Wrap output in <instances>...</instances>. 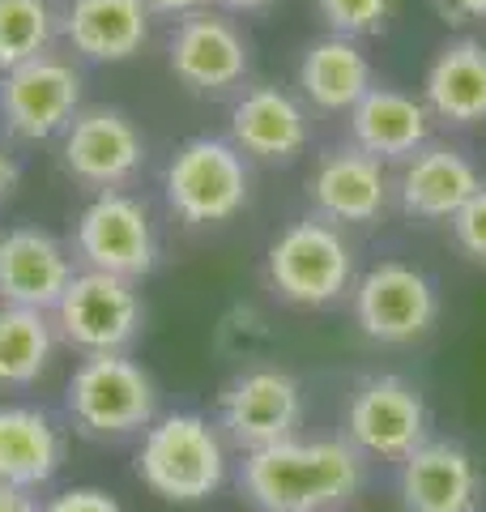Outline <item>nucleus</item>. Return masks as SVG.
Wrapping results in <instances>:
<instances>
[{"label": "nucleus", "mask_w": 486, "mask_h": 512, "mask_svg": "<svg viewBox=\"0 0 486 512\" xmlns=\"http://www.w3.org/2000/svg\"><path fill=\"white\" fill-rule=\"evenodd\" d=\"M363 453L350 440H282L239 461V495L256 512H346L363 491Z\"/></svg>", "instance_id": "1"}, {"label": "nucleus", "mask_w": 486, "mask_h": 512, "mask_svg": "<svg viewBox=\"0 0 486 512\" xmlns=\"http://www.w3.org/2000/svg\"><path fill=\"white\" fill-rule=\"evenodd\" d=\"M226 440L197 410H171L145 427L137 474L167 504H205L226 487Z\"/></svg>", "instance_id": "2"}, {"label": "nucleus", "mask_w": 486, "mask_h": 512, "mask_svg": "<svg viewBox=\"0 0 486 512\" xmlns=\"http://www.w3.org/2000/svg\"><path fill=\"white\" fill-rule=\"evenodd\" d=\"M64 410L90 440L145 436L158 419V384L128 355H86L69 376Z\"/></svg>", "instance_id": "3"}, {"label": "nucleus", "mask_w": 486, "mask_h": 512, "mask_svg": "<svg viewBox=\"0 0 486 512\" xmlns=\"http://www.w3.org/2000/svg\"><path fill=\"white\" fill-rule=\"evenodd\" d=\"M145 329V303L128 278L99 269L73 274L69 291L56 303V338L77 346L81 355H128Z\"/></svg>", "instance_id": "4"}, {"label": "nucleus", "mask_w": 486, "mask_h": 512, "mask_svg": "<svg viewBox=\"0 0 486 512\" xmlns=\"http://www.w3.org/2000/svg\"><path fill=\"white\" fill-rule=\"evenodd\" d=\"M248 163L222 137H192L167 163V201L192 227H214L248 205Z\"/></svg>", "instance_id": "5"}, {"label": "nucleus", "mask_w": 486, "mask_h": 512, "mask_svg": "<svg viewBox=\"0 0 486 512\" xmlns=\"http://www.w3.org/2000/svg\"><path fill=\"white\" fill-rule=\"evenodd\" d=\"M354 278V256L329 222L303 218L269 244V282L286 303L324 308L342 299Z\"/></svg>", "instance_id": "6"}, {"label": "nucleus", "mask_w": 486, "mask_h": 512, "mask_svg": "<svg viewBox=\"0 0 486 512\" xmlns=\"http://www.w3.org/2000/svg\"><path fill=\"white\" fill-rule=\"evenodd\" d=\"M346 440L363 457L405 461L418 444L431 440V410L423 393L388 372L359 380L346 402Z\"/></svg>", "instance_id": "7"}, {"label": "nucleus", "mask_w": 486, "mask_h": 512, "mask_svg": "<svg viewBox=\"0 0 486 512\" xmlns=\"http://www.w3.org/2000/svg\"><path fill=\"white\" fill-rule=\"evenodd\" d=\"M218 431L243 453L295 440L303 427V389L278 367H248L218 393Z\"/></svg>", "instance_id": "8"}, {"label": "nucleus", "mask_w": 486, "mask_h": 512, "mask_svg": "<svg viewBox=\"0 0 486 512\" xmlns=\"http://www.w3.org/2000/svg\"><path fill=\"white\" fill-rule=\"evenodd\" d=\"M77 256L86 269L137 282L158 265V231L150 210L128 192H99L77 218Z\"/></svg>", "instance_id": "9"}, {"label": "nucleus", "mask_w": 486, "mask_h": 512, "mask_svg": "<svg viewBox=\"0 0 486 512\" xmlns=\"http://www.w3.org/2000/svg\"><path fill=\"white\" fill-rule=\"evenodd\" d=\"M435 316H440V295L435 282L414 265L380 261L367 269L354 286V320L371 342L401 346L431 333Z\"/></svg>", "instance_id": "10"}, {"label": "nucleus", "mask_w": 486, "mask_h": 512, "mask_svg": "<svg viewBox=\"0 0 486 512\" xmlns=\"http://www.w3.org/2000/svg\"><path fill=\"white\" fill-rule=\"evenodd\" d=\"M81 111V77L69 60L39 56L0 73V124L22 141L64 133Z\"/></svg>", "instance_id": "11"}, {"label": "nucleus", "mask_w": 486, "mask_h": 512, "mask_svg": "<svg viewBox=\"0 0 486 512\" xmlns=\"http://www.w3.org/2000/svg\"><path fill=\"white\" fill-rule=\"evenodd\" d=\"M60 163L73 180L116 192L128 184L145 163V137L137 133V124L116 107H86L77 111L73 124L64 128L60 141Z\"/></svg>", "instance_id": "12"}, {"label": "nucleus", "mask_w": 486, "mask_h": 512, "mask_svg": "<svg viewBox=\"0 0 486 512\" xmlns=\"http://www.w3.org/2000/svg\"><path fill=\"white\" fill-rule=\"evenodd\" d=\"M486 478L457 440H427L401 461L397 495L405 512H478Z\"/></svg>", "instance_id": "13"}, {"label": "nucleus", "mask_w": 486, "mask_h": 512, "mask_svg": "<svg viewBox=\"0 0 486 512\" xmlns=\"http://www.w3.org/2000/svg\"><path fill=\"white\" fill-rule=\"evenodd\" d=\"M73 282V256L52 231L13 227L0 235V303L30 312H56Z\"/></svg>", "instance_id": "14"}, {"label": "nucleus", "mask_w": 486, "mask_h": 512, "mask_svg": "<svg viewBox=\"0 0 486 512\" xmlns=\"http://www.w3.org/2000/svg\"><path fill=\"white\" fill-rule=\"evenodd\" d=\"M69 440L43 406L0 402V487L35 495L64 470Z\"/></svg>", "instance_id": "15"}, {"label": "nucleus", "mask_w": 486, "mask_h": 512, "mask_svg": "<svg viewBox=\"0 0 486 512\" xmlns=\"http://www.w3.org/2000/svg\"><path fill=\"white\" fill-rule=\"evenodd\" d=\"M167 60H171V73L188 90L218 94L243 82V73H248V43H243V35L226 18L192 13V18L175 26Z\"/></svg>", "instance_id": "16"}, {"label": "nucleus", "mask_w": 486, "mask_h": 512, "mask_svg": "<svg viewBox=\"0 0 486 512\" xmlns=\"http://www.w3.org/2000/svg\"><path fill=\"white\" fill-rule=\"evenodd\" d=\"M427 128H431L427 103H418L393 86H371L350 107L354 150L371 154L376 163H384V158H414L427 146Z\"/></svg>", "instance_id": "17"}, {"label": "nucleus", "mask_w": 486, "mask_h": 512, "mask_svg": "<svg viewBox=\"0 0 486 512\" xmlns=\"http://www.w3.org/2000/svg\"><path fill=\"white\" fill-rule=\"evenodd\" d=\"M478 171L474 163L452 150V146H427L418 150L414 158H405V171L397 180V197H401V210L414 214V218H427V222H452V214L474 197L478 188Z\"/></svg>", "instance_id": "18"}, {"label": "nucleus", "mask_w": 486, "mask_h": 512, "mask_svg": "<svg viewBox=\"0 0 486 512\" xmlns=\"http://www.w3.org/2000/svg\"><path fill=\"white\" fill-rule=\"evenodd\" d=\"M231 146L265 158V163H290L307 146V116L286 90L256 86L231 107Z\"/></svg>", "instance_id": "19"}, {"label": "nucleus", "mask_w": 486, "mask_h": 512, "mask_svg": "<svg viewBox=\"0 0 486 512\" xmlns=\"http://www.w3.org/2000/svg\"><path fill=\"white\" fill-rule=\"evenodd\" d=\"M64 39L99 64L133 60L150 39V9L145 0H73L64 9Z\"/></svg>", "instance_id": "20"}, {"label": "nucleus", "mask_w": 486, "mask_h": 512, "mask_svg": "<svg viewBox=\"0 0 486 512\" xmlns=\"http://www.w3.org/2000/svg\"><path fill=\"white\" fill-rule=\"evenodd\" d=\"M423 103L444 124H482L486 120V43L482 39H452L427 64Z\"/></svg>", "instance_id": "21"}, {"label": "nucleus", "mask_w": 486, "mask_h": 512, "mask_svg": "<svg viewBox=\"0 0 486 512\" xmlns=\"http://www.w3.org/2000/svg\"><path fill=\"white\" fill-rule=\"evenodd\" d=\"M316 210L333 222H371L380 218L384 201H388V180L384 167L363 150H337L316 167L312 184Z\"/></svg>", "instance_id": "22"}, {"label": "nucleus", "mask_w": 486, "mask_h": 512, "mask_svg": "<svg viewBox=\"0 0 486 512\" xmlns=\"http://www.w3.org/2000/svg\"><path fill=\"white\" fill-rule=\"evenodd\" d=\"M299 86L324 111H350L371 90V64L354 39H316L299 60Z\"/></svg>", "instance_id": "23"}, {"label": "nucleus", "mask_w": 486, "mask_h": 512, "mask_svg": "<svg viewBox=\"0 0 486 512\" xmlns=\"http://www.w3.org/2000/svg\"><path fill=\"white\" fill-rule=\"evenodd\" d=\"M56 355V325L47 312L0 303V393L35 389Z\"/></svg>", "instance_id": "24"}, {"label": "nucleus", "mask_w": 486, "mask_h": 512, "mask_svg": "<svg viewBox=\"0 0 486 512\" xmlns=\"http://www.w3.org/2000/svg\"><path fill=\"white\" fill-rule=\"evenodd\" d=\"M56 35L52 0H0V73L47 56Z\"/></svg>", "instance_id": "25"}, {"label": "nucleus", "mask_w": 486, "mask_h": 512, "mask_svg": "<svg viewBox=\"0 0 486 512\" xmlns=\"http://www.w3.org/2000/svg\"><path fill=\"white\" fill-rule=\"evenodd\" d=\"M388 9L393 0H316V13L324 26L342 39H363L388 26Z\"/></svg>", "instance_id": "26"}, {"label": "nucleus", "mask_w": 486, "mask_h": 512, "mask_svg": "<svg viewBox=\"0 0 486 512\" xmlns=\"http://www.w3.org/2000/svg\"><path fill=\"white\" fill-rule=\"evenodd\" d=\"M452 239H457V248L469 256V261L486 265V184H478L474 197L452 214Z\"/></svg>", "instance_id": "27"}, {"label": "nucleus", "mask_w": 486, "mask_h": 512, "mask_svg": "<svg viewBox=\"0 0 486 512\" xmlns=\"http://www.w3.org/2000/svg\"><path fill=\"white\" fill-rule=\"evenodd\" d=\"M43 512H124V504L103 487H69V491L52 495V500L43 504Z\"/></svg>", "instance_id": "28"}, {"label": "nucleus", "mask_w": 486, "mask_h": 512, "mask_svg": "<svg viewBox=\"0 0 486 512\" xmlns=\"http://www.w3.org/2000/svg\"><path fill=\"white\" fill-rule=\"evenodd\" d=\"M435 13L448 22V26H474L486 22V0H431Z\"/></svg>", "instance_id": "29"}, {"label": "nucleus", "mask_w": 486, "mask_h": 512, "mask_svg": "<svg viewBox=\"0 0 486 512\" xmlns=\"http://www.w3.org/2000/svg\"><path fill=\"white\" fill-rule=\"evenodd\" d=\"M205 0H145V9L150 13H162V18H192V13H201Z\"/></svg>", "instance_id": "30"}, {"label": "nucleus", "mask_w": 486, "mask_h": 512, "mask_svg": "<svg viewBox=\"0 0 486 512\" xmlns=\"http://www.w3.org/2000/svg\"><path fill=\"white\" fill-rule=\"evenodd\" d=\"M0 512H43V504L30 491L18 487H0Z\"/></svg>", "instance_id": "31"}, {"label": "nucleus", "mask_w": 486, "mask_h": 512, "mask_svg": "<svg viewBox=\"0 0 486 512\" xmlns=\"http://www.w3.org/2000/svg\"><path fill=\"white\" fill-rule=\"evenodd\" d=\"M13 188H18V163H13V154L0 146V201H9Z\"/></svg>", "instance_id": "32"}, {"label": "nucleus", "mask_w": 486, "mask_h": 512, "mask_svg": "<svg viewBox=\"0 0 486 512\" xmlns=\"http://www.w3.org/2000/svg\"><path fill=\"white\" fill-rule=\"evenodd\" d=\"M222 9H235V13H256V9H269L273 0H218Z\"/></svg>", "instance_id": "33"}]
</instances>
